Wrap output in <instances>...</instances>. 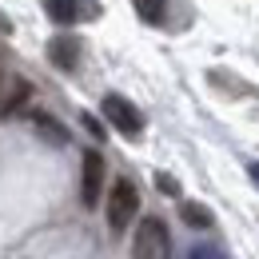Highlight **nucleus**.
I'll list each match as a JSON object with an SVG mask.
<instances>
[{"label": "nucleus", "instance_id": "1", "mask_svg": "<svg viewBox=\"0 0 259 259\" xmlns=\"http://www.w3.org/2000/svg\"><path fill=\"white\" fill-rule=\"evenodd\" d=\"M136 211H140L136 184H132V180H116L112 192H108V227H112V231H124V227L136 220Z\"/></svg>", "mask_w": 259, "mask_h": 259}, {"label": "nucleus", "instance_id": "2", "mask_svg": "<svg viewBox=\"0 0 259 259\" xmlns=\"http://www.w3.org/2000/svg\"><path fill=\"white\" fill-rule=\"evenodd\" d=\"M163 255H167V227H163V220H156V215L140 220L136 239H132V259H163Z\"/></svg>", "mask_w": 259, "mask_h": 259}, {"label": "nucleus", "instance_id": "3", "mask_svg": "<svg viewBox=\"0 0 259 259\" xmlns=\"http://www.w3.org/2000/svg\"><path fill=\"white\" fill-rule=\"evenodd\" d=\"M100 108H104V120L120 132V136H132V140H136V136L144 132V116H140V108H136L132 100H124V96L112 92V96H104Z\"/></svg>", "mask_w": 259, "mask_h": 259}, {"label": "nucleus", "instance_id": "4", "mask_svg": "<svg viewBox=\"0 0 259 259\" xmlns=\"http://www.w3.org/2000/svg\"><path fill=\"white\" fill-rule=\"evenodd\" d=\"M44 12L52 16V24H76V20H92L100 16L96 0H44Z\"/></svg>", "mask_w": 259, "mask_h": 259}, {"label": "nucleus", "instance_id": "5", "mask_svg": "<svg viewBox=\"0 0 259 259\" xmlns=\"http://www.w3.org/2000/svg\"><path fill=\"white\" fill-rule=\"evenodd\" d=\"M100 192H104V156L100 152H84V176H80V199H84V207H96Z\"/></svg>", "mask_w": 259, "mask_h": 259}, {"label": "nucleus", "instance_id": "6", "mask_svg": "<svg viewBox=\"0 0 259 259\" xmlns=\"http://www.w3.org/2000/svg\"><path fill=\"white\" fill-rule=\"evenodd\" d=\"M48 56H52V64L60 68V72H76V64H80V40L76 36L48 40Z\"/></svg>", "mask_w": 259, "mask_h": 259}, {"label": "nucleus", "instance_id": "7", "mask_svg": "<svg viewBox=\"0 0 259 259\" xmlns=\"http://www.w3.org/2000/svg\"><path fill=\"white\" fill-rule=\"evenodd\" d=\"M180 215H184L188 227H211V211H207L203 203H195V199H184V203H180Z\"/></svg>", "mask_w": 259, "mask_h": 259}, {"label": "nucleus", "instance_id": "8", "mask_svg": "<svg viewBox=\"0 0 259 259\" xmlns=\"http://www.w3.org/2000/svg\"><path fill=\"white\" fill-rule=\"evenodd\" d=\"M32 124H36V132H40V136H48L52 144H68V132L60 128V124H56L52 116H44V112H36V116H32Z\"/></svg>", "mask_w": 259, "mask_h": 259}, {"label": "nucleus", "instance_id": "9", "mask_svg": "<svg viewBox=\"0 0 259 259\" xmlns=\"http://www.w3.org/2000/svg\"><path fill=\"white\" fill-rule=\"evenodd\" d=\"M136 12H140V20H148V24H160L163 12H167V0H136Z\"/></svg>", "mask_w": 259, "mask_h": 259}, {"label": "nucleus", "instance_id": "10", "mask_svg": "<svg viewBox=\"0 0 259 259\" xmlns=\"http://www.w3.org/2000/svg\"><path fill=\"white\" fill-rule=\"evenodd\" d=\"M188 259H227L220 247H192V255Z\"/></svg>", "mask_w": 259, "mask_h": 259}, {"label": "nucleus", "instance_id": "11", "mask_svg": "<svg viewBox=\"0 0 259 259\" xmlns=\"http://www.w3.org/2000/svg\"><path fill=\"white\" fill-rule=\"evenodd\" d=\"M156 184H160V192H163V195H180V184H176L171 176H163V171L156 176Z\"/></svg>", "mask_w": 259, "mask_h": 259}, {"label": "nucleus", "instance_id": "12", "mask_svg": "<svg viewBox=\"0 0 259 259\" xmlns=\"http://www.w3.org/2000/svg\"><path fill=\"white\" fill-rule=\"evenodd\" d=\"M12 80H16V76H4V68H0V108H4V100H8V88H12Z\"/></svg>", "mask_w": 259, "mask_h": 259}, {"label": "nucleus", "instance_id": "13", "mask_svg": "<svg viewBox=\"0 0 259 259\" xmlns=\"http://www.w3.org/2000/svg\"><path fill=\"white\" fill-rule=\"evenodd\" d=\"M84 128L92 132V136H104V128H100V124H96V120H92V116H84Z\"/></svg>", "mask_w": 259, "mask_h": 259}, {"label": "nucleus", "instance_id": "14", "mask_svg": "<svg viewBox=\"0 0 259 259\" xmlns=\"http://www.w3.org/2000/svg\"><path fill=\"white\" fill-rule=\"evenodd\" d=\"M247 176L255 180V188H259V163H251V167H247Z\"/></svg>", "mask_w": 259, "mask_h": 259}]
</instances>
